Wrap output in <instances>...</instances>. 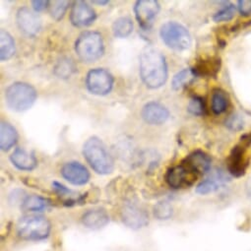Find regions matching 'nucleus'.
I'll list each match as a JSON object with an SVG mask.
<instances>
[{
    "mask_svg": "<svg viewBox=\"0 0 251 251\" xmlns=\"http://www.w3.org/2000/svg\"><path fill=\"white\" fill-rule=\"evenodd\" d=\"M140 77L150 89H159L168 80V64L164 54L157 49L146 48L139 58Z\"/></svg>",
    "mask_w": 251,
    "mask_h": 251,
    "instance_id": "obj_1",
    "label": "nucleus"
},
{
    "mask_svg": "<svg viewBox=\"0 0 251 251\" xmlns=\"http://www.w3.org/2000/svg\"><path fill=\"white\" fill-rule=\"evenodd\" d=\"M83 156L90 167L99 175L106 176L113 172L114 162L103 142L97 136L90 137L83 146Z\"/></svg>",
    "mask_w": 251,
    "mask_h": 251,
    "instance_id": "obj_2",
    "label": "nucleus"
},
{
    "mask_svg": "<svg viewBox=\"0 0 251 251\" xmlns=\"http://www.w3.org/2000/svg\"><path fill=\"white\" fill-rule=\"evenodd\" d=\"M38 99L37 90L28 83L15 82L5 90L7 106L17 112L30 109Z\"/></svg>",
    "mask_w": 251,
    "mask_h": 251,
    "instance_id": "obj_3",
    "label": "nucleus"
},
{
    "mask_svg": "<svg viewBox=\"0 0 251 251\" xmlns=\"http://www.w3.org/2000/svg\"><path fill=\"white\" fill-rule=\"evenodd\" d=\"M75 52L83 62L97 61L104 53L102 36L93 31L82 33L75 43Z\"/></svg>",
    "mask_w": 251,
    "mask_h": 251,
    "instance_id": "obj_4",
    "label": "nucleus"
},
{
    "mask_svg": "<svg viewBox=\"0 0 251 251\" xmlns=\"http://www.w3.org/2000/svg\"><path fill=\"white\" fill-rule=\"evenodd\" d=\"M51 229L50 221L41 215H27L22 217L17 224V233L25 240L46 239Z\"/></svg>",
    "mask_w": 251,
    "mask_h": 251,
    "instance_id": "obj_5",
    "label": "nucleus"
},
{
    "mask_svg": "<svg viewBox=\"0 0 251 251\" xmlns=\"http://www.w3.org/2000/svg\"><path fill=\"white\" fill-rule=\"evenodd\" d=\"M160 37L168 48L176 51L188 50L192 43L189 31L175 21L167 22L161 27Z\"/></svg>",
    "mask_w": 251,
    "mask_h": 251,
    "instance_id": "obj_6",
    "label": "nucleus"
},
{
    "mask_svg": "<svg viewBox=\"0 0 251 251\" xmlns=\"http://www.w3.org/2000/svg\"><path fill=\"white\" fill-rule=\"evenodd\" d=\"M114 85V78L110 72L103 68L92 69L86 77V87L88 91L96 96L108 95Z\"/></svg>",
    "mask_w": 251,
    "mask_h": 251,
    "instance_id": "obj_7",
    "label": "nucleus"
},
{
    "mask_svg": "<svg viewBox=\"0 0 251 251\" xmlns=\"http://www.w3.org/2000/svg\"><path fill=\"white\" fill-rule=\"evenodd\" d=\"M122 222L128 227L139 229L149 224V215L147 211L135 202L125 203L120 212Z\"/></svg>",
    "mask_w": 251,
    "mask_h": 251,
    "instance_id": "obj_8",
    "label": "nucleus"
},
{
    "mask_svg": "<svg viewBox=\"0 0 251 251\" xmlns=\"http://www.w3.org/2000/svg\"><path fill=\"white\" fill-rule=\"evenodd\" d=\"M160 9V3L156 0H138L136 1L134 5V14L141 29L144 31L150 30Z\"/></svg>",
    "mask_w": 251,
    "mask_h": 251,
    "instance_id": "obj_9",
    "label": "nucleus"
},
{
    "mask_svg": "<svg viewBox=\"0 0 251 251\" xmlns=\"http://www.w3.org/2000/svg\"><path fill=\"white\" fill-rule=\"evenodd\" d=\"M199 176L189 170L182 163L168 170L165 178L168 185L174 189L185 188L193 185Z\"/></svg>",
    "mask_w": 251,
    "mask_h": 251,
    "instance_id": "obj_10",
    "label": "nucleus"
},
{
    "mask_svg": "<svg viewBox=\"0 0 251 251\" xmlns=\"http://www.w3.org/2000/svg\"><path fill=\"white\" fill-rule=\"evenodd\" d=\"M248 163L249 160L246 156V147L242 144L236 145L232 148L226 160L227 171L233 177H241L246 173L249 165Z\"/></svg>",
    "mask_w": 251,
    "mask_h": 251,
    "instance_id": "obj_11",
    "label": "nucleus"
},
{
    "mask_svg": "<svg viewBox=\"0 0 251 251\" xmlns=\"http://www.w3.org/2000/svg\"><path fill=\"white\" fill-rule=\"evenodd\" d=\"M16 22L20 31L28 37L37 36L42 29L41 18L27 7H22L17 11Z\"/></svg>",
    "mask_w": 251,
    "mask_h": 251,
    "instance_id": "obj_12",
    "label": "nucleus"
},
{
    "mask_svg": "<svg viewBox=\"0 0 251 251\" xmlns=\"http://www.w3.org/2000/svg\"><path fill=\"white\" fill-rule=\"evenodd\" d=\"M97 19L96 11L85 1H75L71 6L70 21L75 27H88Z\"/></svg>",
    "mask_w": 251,
    "mask_h": 251,
    "instance_id": "obj_13",
    "label": "nucleus"
},
{
    "mask_svg": "<svg viewBox=\"0 0 251 251\" xmlns=\"http://www.w3.org/2000/svg\"><path fill=\"white\" fill-rule=\"evenodd\" d=\"M62 177L73 185H84L90 180L88 169L79 162L65 163L60 169Z\"/></svg>",
    "mask_w": 251,
    "mask_h": 251,
    "instance_id": "obj_14",
    "label": "nucleus"
},
{
    "mask_svg": "<svg viewBox=\"0 0 251 251\" xmlns=\"http://www.w3.org/2000/svg\"><path fill=\"white\" fill-rule=\"evenodd\" d=\"M141 116L150 125H162L170 118V111L158 101H149L143 106Z\"/></svg>",
    "mask_w": 251,
    "mask_h": 251,
    "instance_id": "obj_15",
    "label": "nucleus"
},
{
    "mask_svg": "<svg viewBox=\"0 0 251 251\" xmlns=\"http://www.w3.org/2000/svg\"><path fill=\"white\" fill-rule=\"evenodd\" d=\"M181 163L197 176H202L206 175L211 170L212 160L208 154L197 150L189 154Z\"/></svg>",
    "mask_w": 251,
    "mask_h": 251,
    "instance_id": "obj_16",
    "label": "nucleus"
},
{
    "mask_svg": "<svg viewBox=\"0 0 251 251\" xmlns=\"http://www.w3.org/2000/svg\"><path fill=\"white\" fill-rule=\"evenodd\" d=\"M82 224L89 229H100L109 223V216L104 209L95 208L88 210L82 216Z\"/></svg>",
    "mask_w": 251,
    "mask_h": 251,
    "instance_id": "obj_17",
    "label": "nucleus"
},
{
    "mask_svg": "<svg viewBox=\"0 0 251 251\" xmlns=\"http://www.w3.org/2000/svg\"><path fill=\"white\" fill-rule=\"evenodd\" d=\"M222 61L218 56L200 59L191 68L195 77H215L221 69Z\"/></svg>",
    "mask_w": 251,
    "mask_h": 251,
    "instance_id": "obj_18",
    "label": "nucleus"
},
{
    "mask_svg": "<svg viewBox=\"0 0 251 251\" xmlns=\"http://www.w3.org/2000/svg\"><path fill=\"white\" fill-rule=\"evenodd\" d=\"M10 161L20 171L31 172L38 166V160L35 154L27 152L23 148H17L10 156Z\"/></svg>",
    "mask_w": 251,
    "mask_h": 251,
    "instance_id": "obj_19",
    "label": "nucleus"
},
{
    "mask_svg": "<svg viewBox=\"0 0 251 251\" xmlns=\"http://www.w3.org/2000/svg\"><path fill=\"white\" fill-rule=\"evenodd\" d=\"M18 141V132L13 125L7 121H1L0 124V148L7 152L16 145Z\"/></svg>",
    "mask_w": 251,
    "mask_h": 251,
    "instance_id": "obj_20",
    "label": "nucleus"
},
{
    "mask_svg": "<svg viewBox=\"0 0 251 251\" xmlns=\"http://www.w3.org/2000/svg\"><path fill=\"white\" fill-rule=\"evenodd\" d=\"M16 46L13 37L5 30L0 31V60L7 61L14 56Z\"/></svg>",
    "mask_w": 251,
    "mask_h": 251,
    "instance_id": "obj_21",
    "label": "nucleus"
},
{
    "mask_svg": "<svg viewBox=\"0 0 251 251\" xmlns=\"http://www.w3.org/2000/svg\"><path fill=\"white\" fill-rule=\"evenodd\" d=\"M226 181V177L222 174L217 172L215 176L212 178H207L203 181H201L196 186V193L200 195H207L210 193H214L217 190H219L220 186Z\"/></svg>",
    "mask_w": 251,
    "mask_h": 251,
    "instance_id": "obj_22",
    "label": "nucleus"
},
{
    "mask_svg": "<svg viewBox=\"0 0 251 251\" xmlns=\"http://www.w3.org/2000/svg\"><path fill=\"white\" fill-rule=\"evenodd\" d=\"M52 188L54 192L57 194V196L64 202V204L71 206L78 203H81L83 201V196L80 195L78 192L73 191L63 184L54 181L52 182Z\"/></svg>",
    "mask_w": 251,
    "mask_h": 251,
    "instance_id": "obj_23",
    "label": "nucleus"
},
{
    "mask_svg": "<svg viewBox=\"0 0 251 251\" xmlns=\"http://www.w3.org/2000/svg\"><path fill=\"white\" fill-rule=\"evenodd\" d=\"M50 206V200L39 195H29L22 202V210L25 212H43Z\"/></svg>",
    "mask_w": 251,
    "mask_h": 251,
    "instance_id": "obj_24",
    "label": "nucleus"
},
{
    "mask_svg": "<svg viewBox=\"0 0 251 251\" xmlns=\"http://www.w3.org/2000/svg\"><path fill=\"white\" fill-rule=\"evenodd\" d=\"M229 104V98L226 92L222 89H215L211 97L212 111L219 115L224 113Z\"/></svg>",
    "mask_w": 251,
    "mask_h": 251,
    "instance_id": "obj_25",
    "label": "nucleus"
},
{
    "mask_svg": "<svg viewBox=\"0 0 251 251\" xmlns=\"http://www.w3.org/2000/svg\"><path fill=\"white\" fill-rule=\"evenodd\" d=\"M133 32V22L129 17H120L112 24V33L115 38L125 39Z\"/></svg>",
    "mask_w": 251,
    "mask_h": 251,
    "instance_id": "obj_26",
    "label": "nucleus"
},
{
    "mask_svg": "<svg viewBox=\"0 0 251 251\" xmlns=\"http://www.w3.org/2000/svg\"><path fill=\"white\" fill-rule=\"evenodd\" d=\"M194 78L195 75L191 68L182 69L174 76L172 81V88L174 91H179L189 85Z\"/></svg>",
    "mask_w": 251,
    "mask_h": 251,
    "instance_id": "obj_27",
    "label": "nucleus"
},
{
    "mask_svg": "<svg viewBox=\"0 0 251 251\" xmlns=\"http://www.w3.org/2000/svg\"><path fill=\"white\" fill-rule=\"evenodd\" d=\"M54 74L61 79H68L76 71L74 62L69 58H61L54 66Z\"/></svg>",
    "mask_w": 251,
    "mask_h": 251,
    "instance_id": "obj_28",
    "label": "nucleus"
},
{
    "mask_svg": "<svg viewBox=\"0 0 251 251\" xmlns=\"http://www.w3.org/2000/svg\"><path fill=\"white\" fill-rule=\"evenodd\" d=\"M187 110L190 114L195 116H201L206 113V104L204 101V99L198 96H194L190 99Z\"/></svg>",
    "mask_w": 251,
    "mask_h": 251,
    "instance_id": "obj_29",
    "label": "nucleus"
},
{
    "mask_svg": "<svg viewBox=\"0 0 251 251\" xmlns=\"http://www.w3.org/2000/svg\"><path fill=\"white\" fill-rule=\"evenodd\" d=\"M69 2L68 1H53V2H50V13L51 15V17L55 20V21H60L68 7H69Z\"/></svg>",
    "mask_w": 251,
    "mask_h": 251,
    "instance_id": "obj_30",
    "label": "nucleus"
},
{
    "mask_svg": "<svg viewBox=\"0 0 251 251\" xmlns=\"http://www.w3.org/2000/svg\"><path fill=\"white\" fill-rule=\"evenodd\" d=\"M154 215L158 220H168L173 216V207L167 201L159 202L154 207Z\"/></svg>",
    "mask_w": 251,
    "mask_h": 251,
    "instance_id": "obj_31",
    "label": "nucleus"
},
{
    "mask_svg": "<svg viewBox=\"0 0 251 251\" xmlns=\"http://www.w3.org/2000/svg\"><path fill=\"white\" fill-rule=\"evenodd\" d=\"M234 14L235 6L232 4H227L214 15L213 20L215 22H227L234 17Z\"/></svg>",
    "mask_w": 251,
    "mask_h": 251,
    "instance_id": "obj_32",
    "label": "nucleus"
},
{
    "mask_svg": "<svg viewBox=\"0 0 251 251\" xmlns=\"http://www.w3.org/2000/svg\"><path fill=\"white\" fill-rule=\"evenodd\" d=\"M225 124H226V126L229 130H231V131H239L244 126V120H243L241 115H239L237 113H233V114L229 115L226 119Z\"/></svg>",
    "mask_w": 251,
    "mask_h": 251,
    "instance_id": "obj_33",
    "label": "nucleus"
},
{
    "mask_svg": "<svg viewBox=\"0 0 251 251\" xmlns=\"http://www.w3.org/2000/svg\"><path fill=\"white\" fill-rule=\"evenodd\" d=\"M237 8L242 16L251 15V0H239L237 2Z\"/></svg>",
    "mask_w": 251,
    "mask_h": 251,
    "instance_id": "obj_34",
    "label": "nucleus"
},
{
    "mask_svg": "<svg viewBox=\"0 0 251 251\" xmlns=\"http://www.w3.org/2000/svg\"><path fill=\"white\" fill-rule=\"evenodd\" d=\"M50 5V1H46V0H34L32 1L33 9L38 13L46 10Z\"/></svg>",
    "mask_w": 251,
    "mask_h": 251,
    "instance_id": "obj_35",
    "label": "nucleus"
},
{
    "mask_svg": "<svg viewBox=\"0 0 251 251\" xmlns=\"http://www.w3.org/2000/svg\"><path fill=\"white\" fill-rule=\"evenodd\" d=\"M240 144H242L246 148L251 146V133L244 134L243 136H241L240 137Z\"/></svg>",
    "mask_w": 251,
    "mask_h": 251,
    "instance_id": "obj_36",
    "label": "nucleus"
},
{
    "mask_svg": "<svg viewBox=\"0 0 251 251\" xmlns=\"http://www.w3.org/2000/svg\"><path fill=\"white\" fill-rule=\"evenodd\" d=\"M245 192H246V196H247L248 200L251 202V177L246 181Z\"/></svg>",
    "mask_w": 251,
    "mask_h": 251,
    "instance_id": "obj_37",
    "label": "nucleus"
},
{
    "mask_svg": "<svg viewBox=\"0 0 251 251\" xmlns=\"http://www.w3.org/2000/svg\"><path fill=\"white\" fill-rule=\"evenodd\" d=\"M93 4H98V5H106L108 3L107 0H100V1H92Z\"/></svg>",
    "mask_w": 251,
    "mask_h": 251,
    "instance_id": "obj_38",
    "label": "nucleus"
}]
</instances>
